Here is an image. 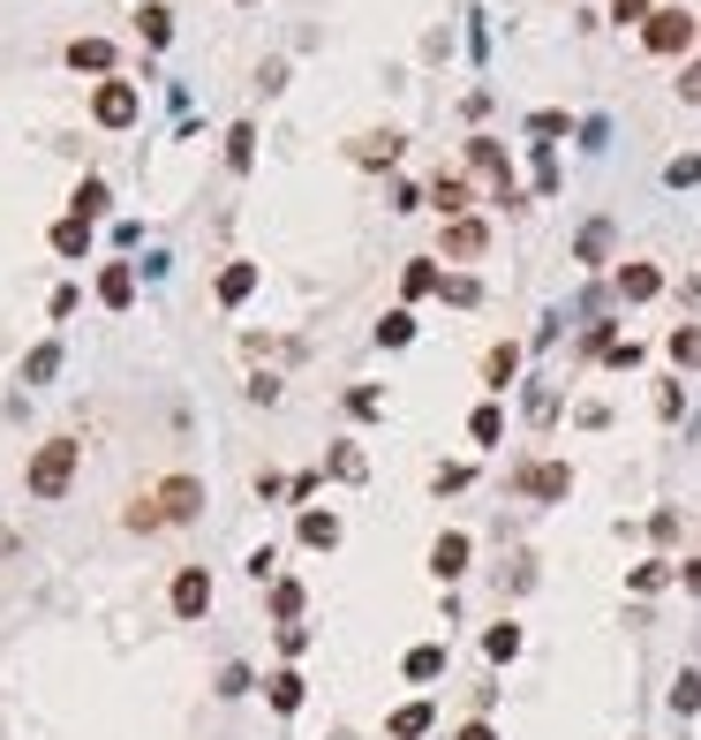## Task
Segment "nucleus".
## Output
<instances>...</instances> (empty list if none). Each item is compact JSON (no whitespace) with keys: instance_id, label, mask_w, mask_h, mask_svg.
Returning a JSON list of instances; mask_svg holds the SVG:
<instances>
[{"instance_id":"nucleus-16","label":"nucleus","mask_w":701,"mask_h":740,"mask_svg":"<svg viewBox=\"0 0 701 740\" xmlns=\"http://www.w3.org/2000/svg\"><path fill=\"white\" fill-rule=\"evenodd\" d=\"M249 295H257V264H249V258H234L227 272H219V303H227V310H242Z\"/></svg>"},{"instance_id":"nucleus-9","label":"nucleus","mask_w":701,"mask_h":740,"mask_svg":"<svg viewBox=\"0 0 701 740\" xmlns=\"http://www.w3.org/2000/svg\"><path fill=\"white\" fill-rule=\"evenodd\" d=\"M468 560H475V544H468L460 529H446V536L430 544V574H438V582H460V574H468Z\"/></svg>"},{"instance_id":"nucleus-44","label":"nucleus","mask_w":701,"mask_h":740,"mask_svg":"<svg viewBox=\"0 0 701 740\" xmlns=\"http://www.w3.org/2000/svg\"><path fill=\"white\" fill-rule=\"evenodd\" d=\"M219 696H249V665H227V673H219Z\"/></svg>"},{"instance_id":"nucleus-33","label":"nucleus","mask_w":701,"mask_h":740,"mask_svg":"<svg viewBox=\"0 0 701 740\" xmlns=\"http://www.w3.org/2000/svg\"><path fill=\"white\" fill-rule=\"evenodd\" d=\"M325 469H332V477H347V483H363V477H370V461H363L355 446H332V454H325Z\"/></svg>"},{"instance_id":"nucleus-1","label":"nucleus","mask_w":701,"mask_h":740,"mask_svg":"<svg viewBox=\"0 0 701 740\" xmlns=\"http://www.w3.org/2000/svg\"><path fill=\"white\" fill-rule=\"evenodd\" d=\"M76 461H83L76 438H45L39 454H31V469H23L31 499H69V483H76Z\"/></svg>"},{"instance_id":"nucleus-2","label":"nucleus","mask_w":701,"mask_h":740,"mask_svg":"<svg viewBox=\"0 0 701 740\" xmlns=\"http://www.w3.org/2000/svg\"><path fill=\"white\" fill-rule=\"evenodd\" d=\"M468 167H475V175H491V205H505V212H521V205H529V197H521V181H513V167H505V144L475 136V144H468Z\"/></svg>"},{"instance_id":"nucleus-8","label":"nucleus","mask_w":701,"mask_h":740,"mask_svg":"<svg viewBox=\"0 0 701 740\" xmlns=\"http://www.w3.org/2000/svg\"><path fill=\"white\" fill-rule=\"evenodd\" d=\"M400 152H408V136H400V129H370V136H355V144H347V159H355V167H393Z\"/></svg>"},{"instance_id":"nucleus-31","label":"nucleus","mask_w":701,"mask_h":740,"mask_svg":"<svg viewBox=\"0 0 701 740\" xmlns=\"http://www.w3.org/2000/svg\"><path fill=\"white\" fill-rule=\"evenodd\" d=\"M249 159H257V129H249V122H234V129H227V167L242 175Z\"/></svg>"},{"instance_id":"nucleus-7","label":"nucleus","mask_w":701,"mask_h":740,"mask_svg":"<svg viewBox=\"0 0 701 740\" xmlns=\"http://www.w3.org/2000/svg\"><path fill=\"white\" fill-rule=\"evenodd\" d=\"M513 491H529V499H543V507H558V499L574 491V469H566V461H536V469H521V477H513Z\"/></svg>"},{"instance_id":"nucleus-47","label":"nucleus","mask_w":701,"mask_h":740,"mask_svg":"<svg viewBox=\"0 0 701 740\" xmlns=\"http://www.w3.org/2000/svg\"><path fill=\"white\" fill-rule=\"evenodd\" d=\"M242 8H249V0H242Z\"/></svg>"},{"instance_id":"nucleus-42","label":"nucleus","mask_w":701,"mask_h":740,"mask_svg":"<svg viewBox=\"0 0 701 740\" xmlns=\"http://www.w3.org/2000/svg\"><path fill=\"white\" fill-rule=\"evenodd\" d=\"M679 408H687V386H679V378H663V386H657V416H679Z\"/></svg>"},{"instance_id":"nucleus-36","label":"nucleus","mask_w":701,"mask_h":740,"mask_svg":"<svg viewBox=\"0 0 701 740\" xmlns=\"http://www.w3.org/2000/svg\"><path fill=\"white\" fill-rule=\"evenodd\" d=\"M438 673H446V650H438V643L408 650V680H438Z\"/></svg>"},{"instance_id":"nucleus-25","label":"nucleus","mask_w":701,"mask_h":740,"mask_svg":"<svg viewBox=\"0 0 701 740\" xmlns=\"http://www.w3.org/2000/svg\"><path fill=\"white\" fill-rule=\"evenodd\" d=\"M106 205H114V197H106V181H98V175H83L76 197H69V212H76V219H98Z\"/></svg>"},{"instance_id":"nucleus-17","label":"nucleus","mask_w":701,"mask_h":740,"mask_svg":"<svg viewBox=\"0 0 701 740\" xmlns=\"http://www.w3.org/2000/svg\"><path fill=\"white\" fill-rule=\"evenodd\" d=\"M302 544H310V552H332V544H339V514H332V507H310V514H302Z\"/></svg>"},{"instance_id":"nucleus-15","label":"nucleus","mask_w":701,"mask_h":740,"mask_svg":"<svg viewBox=\"0 0 701 740\" xmlns=\"http://www.w3.org/2000/svg\"><path fill=\"white\" fill-rule=\"evenodd\" d=\"M98 303H106V310L136 303V264H106V272H98Z\"/></svg>"},{"instance_id":"nucleus-37","label":"nucleus","mask_w":701,"mask_h":740,"mask_svg":"<svg viewBox=\"0 0 701 740\" xmlns=\"http://www.w3.org/2000/svg\"><path fill=\"white\" fill-rule=\"evenodd\" d=\"M663 181H671V189H694L701 181V152H679V159L663 167Z\"/></svg>"},{"instance_id":"nucleus-21","label":"nucleus","mask_w":701,"mask_h":740,"mask_svg":"<svg viewBox=\"0 0 701 740\" xmlns=\"http://www.w3.org/2000/svg\"><path fill=\"white\" fill-rule=\"evenodd\" d=\"M430 718H438V710H430L422 696L400 702V710H393V740H422V733H430Z\"/></svg>"},{"instance_id":"nucleus-26","label":"nucleus","mask_w":701,"mask_h":740,"mask_svg":"<svg viewBox=\"0 0 701 740\" xmlns=\"http://www.w3.org/2000/svg\"><path fill=\"white\" fill-rule=\"evenodd\" d=\"M483 657H491V665H513V657H521V627H513V619H498L491 635H483Z\"/></svg>"},{"instance_id":"nucleus-19","label":"nucleus","mask_w":701,"mask_h":740,"mask_svg":"<svg viewBox=\"0 0 701 740\" xmlns=\"http://www.w3.org/2000/svg\"><path fill=\"white\" fill-rule=\"evenodd\" d=\"M53 250H61V258H91V219H53Z\"/></svg>"},{"instance_id":"nucleus-28","label":"nucleus","mask_w":701,"mask_h":740,"mask_svg":"<svg viewBox=\"0 0 701 740\" xmlns=\"http://www.w3.org/2000/svg\"><path fill=\"white\" fill-rule=\"evenodd\" d=\"M438 280H446V272H438V258H415L408 280H400V295H438Z\"/></svg>"},{"instance_id":"nucleus-27","label":"nucleus","mask_w":701,"mask_h":740,"mask_svg":"<svg viewBox=\"0 0 701 740\" xmlns=\"http://www.w3.org/2000/svg\"><path fill=\"white\" fill-rule=\"evenodd\" d=\"M671 710H679V718H694L701 710V665H687V673L671 680Z\"/></svg>"},{"instance_id":"nucleus-43","label":"nucleus","mask_w":701,"mask_h":740,"mask_svg":"<svg viewBox=\"0 0 701 740\" xmlns=\"http://www.w3.org/2000/svg\"><path fill=\"white\" fill-rule=\"evenodd\" d=\"M679 98H687V106H701V61H687V69H679Z\"/></svg>"},{"instance_id":"nucleus-14","label":"nucleus","mask_w":701,"mask_h":740,"mask_svg":"<svg viewBox=\"0 0 701 740\" xmlns=\"http://www.w3.org/2000/svg\"><path fill=\"white\" fill-rule=\"evenodd\" d=\"M69 69H76V76H114V45L106 39H69Z\"/></svg>"},{"instance_id":"nucleus-23","label":"nucleus","mask_w":701,"mask_h":740,"mask_svg":"<svg viewBox=\"0 0 701 740\" xmlns=\"http://www.w3.org/2000/svg\"><path fill=\"white\" fill-rule=\"evenodd\" d=\"M604 250H611V219H588V227L574 234V258L580 264H604Z\"/></svg>"},{"instance_id":"nucleus-4","label":"nucleus","mask_w":701,"mask_h":740,"mask_svg":"<svg viewBox=\"0 0 701 740\" xmlns=\"http://www.w3.org/2000/svg\"><path fill=\"white\" fill-rule=\"evenodd\" d=\"M694 31H701V23H694V15H687V8H657V15L641 23V45L671 61V53H687V45H694Z\"/></svg>"},{"instance_id":"nucleus-45","label":"nucleus","mask_w":701,"mask_h":740,"mask_svg":"<svg viewBox=\"0 0 701 740\" xmlns=\"http://www.w3.org/2000/svg\"><path fill=\"white\" fill-rule=\"evenodd\" d=\"M453 740H498V733H491V726H483V718H468V726H460Z\"/></svg>"},{"instance_id":"nucleus-3","label":"nucleus","mask_w":701,"mask_h":740,"mask_svg":"<svg viewBox=\"0 0 701 740\" xmlns=\"http://www.w3.org/2000/svg\"><path fill=\"white\" fill-rule=\"evenodd\" d=\"M151 507H159L166 529H189L197 514H205V483H197V477H159V483H151Z\"/></svg>"},{"instance_id":"nucleus-24","label":"nucleus","mask_w":701,"mask_h":740,"mask_svg":"<svg viewBox=\"0 0 701 740\" xmlns=\"http://www.w3.org/2000/svg\"><path fill=\"white\" fill-rule=\"evenodd\" d=\"M611 348H619V325H611V317H596V325H588V333L574 341L580 363H596V355H611Z\"/></svg>"},{"instance_id":"nucleus-40","label":"nucleus","mask_w":701,"mask_h":740,"mask_svg":"<svg viewBox=\"0 0 701 740\" xmlns=\"http://www.w3.org/2000/svg\"><path fill=\"white\" fill-rule=\"evenodd\" d=\"M430 483H438V499H446V491H468V483H475V469H468V461H446Z\"/></svg>"},{"instance_id":"nucleus-30","label":"nucleus","mask_w":701,"mask_h":740,"mask_svg":"<svg viewBox=\"0 0 701 740\" xmlns=\"http://www.w3.org/2000/svg\"><path fill=\"white\" fill-rule=\"evenodd\" d=\"M53 371H61V348H53V341H45V348H31V355H23V386H45Z\"/></svg>"},{"instance_id":"nucleus-11","label":"nucleus","mask_w":701,"mask_h":740,"mask_svg":"<svg viewBox=\"0 0 701 740\" xmlns=\"http://www.w3.org/2000/svg\"><path fill=\"white\" fill-rule=\"evenodd\" d=\"M430 205H438L446 219H468V205H475V189H468V175H460V167H446V175L430 181Z\"/></svg>"},{"instance_id":"nucleus-29","label":"nucleus","mask_w":701,"mask_h":740,"mask_svg":"<svg viewBox=\"0 0 701 740\" xmlns=\"http://www.w3.org/2000/svg\"><path fill=\"white\" fill-rule=\"evenodd\" d=\"M438 295H446L453 310H475V303H483V288H475L468 272H446V280H438Z\"/></svg>"},{"instance_id":"nucleus-18","label":"nucleus","mask_w":701,"mask_h":740,"mask_svg":"<svg viewBox=\"0 0 701 740\" xmlns=\"http://www.w3.org/2000/svg\"><path fill=\"white\" fill-rule=\"evenodd\" d=\"M513 371H521V348H513V341H498V348L483 355V386L505 393V386H513Z\"/></svg>"},{"instance_id":"nucleus-22","label":"nucleus","mask_w":701,"mask_h":740,"mask_svg":"<svg viewBox=\"0 0 701 740\" xmlns=\"http://www.w3.org/2000/svg\"><path fill=\"white\" fill-rule=\"evenodd\" d=\"M415 341V310L400 303V310H385V317H377V348H408Z\"/></svg>"},{"instance_id":"nucleus-39","label":"nucleus","mask_w":701,"mask_h":740,"mask_svg":"<svg viewBox=\"0 0 701 740\" xmlns=\"http://www.w3.org/2000/svg\"><path fill=\"white\" fill-rule=\"evenodd\" d=\"M671 355L694 371V363H701V325H679V333H671Z\"/></svg>"},{"instance_id":"nucleus-38","label":"nucleus","mask_w":701,"mask_h":740,"mask_svg":"<svg viewBox=\"0 0 701 740\" xmlns=\"http://www.w3.org/2000/svg\"><path fill=\"white\" fill-rule=\"evenodd\" d=\"M294 612H302V582H272V619L294 627Z\"/></svg>"},{"instance_id":"nucleus-6","label":"nucleus","mask_w":701,"mask_h":740,"mask_svg":"<svg viewBox=\"0 0 701 740\" xmlns=\"http://www.w3.org/2000/svg\"><path fill=\"white\" fill-rule=\"evenodd\" d=\"M166 605H174V619H205L211 612V566H181L174 590H166Z\"/></svg>"},{"instance_id":"nucleus-41","label":"nucleus","mask_w":701,"mask_h":740,"mask_svg":"<svg viewBox=\"0 0 701 740\" xmlns=\"http://www.w3.org/2000/svg\"><path fill=\"white\" fill-rule=\"evenodd\" d=\"M649 15H657V0H611V23H634V31H641Z\"/></svg>"},{"instance_id":"nucleus-12","label":"nucleus","mask_w":701,"mask_h":740,"mask_svg":"<svg viewBox=\"0 0 701 740\" xmlns=\"http://www.w3.org/2000/svg\"><path fill=\"white\" fill-rule=\"evenodd\" d=\"M619 295H626V303H657V295H663V272H657L649 258L619 264Z\"/></svg>"},{"instance_id":"nucleus-34","label":"nucleus","mask_w":701,"mask_h":740,"mask_svg":"<svg viewBox=\"0 0 701 740\" xmlns=\"http://www.w3.org/2000/svg\"><path fill=\"white\" fill-rule=\"evenodd\" d=\"M128 529H136V536H151V529H166L159 522V507H151V491H136V499H128V514H122Z\"/></svg>"},{"instance_id":"nucleus-32","label":"nucleus","mask_w":701,"mask_h":740,"mask_svg":"<svg viewBox=\"0 0 701 740\" xmlns=\"http://www.w3.org/2000/svg\"><path fill=\"white\" fill-rule=\"evenodd\" d=\"M498 431H505V416H498V400H483V408L468 416V438H475V446H498Z\"/></svg>"},{"instance_id":"nucleus-5","label":"nucleus","mask_w":701,"mask_h":740,"mask_svg":"<svg viewBox=\"0 0 701 740\" xmlns=\"http://www.w3.org/2000/svg\"><path fill=\"white\" fill-rule=\"evenodd\" d=\"M136 114H144L136 84H98V91H91V122H98V129H128Z\"/></svg>"},{"instance_id":"nucleus-46","label":"nucleus","mask_w":701,"mask_h":740,"mask_svg":"<svg viewBox=\"0 0 701 740\" xmlns=\"http://www.w3.org/2000/svg\"><path fill=\"white\" fill-rule=\"evenodd\" d=\"M679 582H687V590L701 597V560H687V566H679Z\"/></svg>"},{"instance_id":"nucleus-10","label":"nucleus","mask_w":701,"mask_h":740,"mask_svg":"<svg viewBox=\"0 0 701 740\" xmlns=\"http://www.w3.org/2000/svg\"><path fill=\"white\" fill-rule=\"evenodd\" d=\"M483 242H491V227L468 212V219H446V242H438V250H446V258H483Z\"/></svg>"},{"instance_id":"nucleus-13","label":"nucleus","mask_w":701,"mask_h":740,"mask_svg":"<svg viewBox=\"0 0 701 740\" xmlns=\"http://www.w3.org/2000/svg\"><path fill=\"white\" fill-rule=\"evenodd\" d=\"M302 696H310V680H302V673H294V665H280V673H272V680H264V702H272V710H280V718H294V710H302Z\"/></svg>"},{"instance_id":"nucleus-20","label":"nucleus","mask_w":701,"mask_h":740,"mask_svg":"<svg viewBox=\"0 0 701 740\" xmlns=\"http://www.w3.org/2000/svg\"><path fill=\"white\" fill-rule=\"evenodd\" d=\"M136 31H144V45H166L174 39V8H166V0H144V8H136Z\"/></svg>"},{"instance_id":"nucleus-35","label":"nucleus","mask_w":701,"mask_h":740,"mask_svg":"<svg viewBox=\"0 0 701 740\" xmlns=\"http://www.w3.org/2000/svg\"><path fill=\"white\" fill-rule=\"evenodd\" d=\"M663 582H671V566H663V560H641L634 574H626V590H634V597H649V590H663Z\"/></svg>"}]
</instances>
